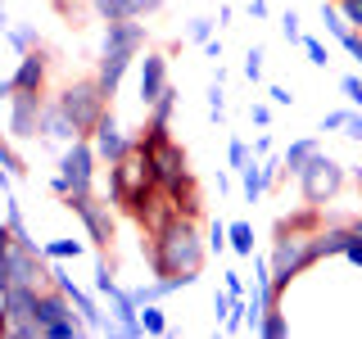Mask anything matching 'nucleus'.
I'll return each instance as SVG.
<instances>
[{"mask_svg":"<svg viewBox=\"0 0 362 339\" xmlns=\"http://www.w3.org/2000/svg\"><path fill=\"white\" fill-rule=\"evenodd\" d=\"M258 339H290V316H286L281 303H272L267 316L258 321Z\"/></svg>","mask_w":362,"mask_h":339,"instance_id":"nucleus-21","label":"nucleus"},{"mask_svg":"<svg viewBox=\"0 0 362 339\" xmlns=\"http://www.w3.org/2000/svg\"><path fill=\"white\" fill-rule=\"evenodd\" d=\"M90 145H95L100 163H118L122 154H132L136 145H141V136H132L127 127L118 122V113H113V105L105 109V118L95 122V131H90Z\"/></svg>","mask_w":362,"mask_h":339,"instance_id":"nucleus-10","label":"nucleus"},{"mask_svg":"<svg viewBox=\"0 0 362 339\" xmlns=\"http://www.w3.org/2000/svg\"><path fill=\"white\" fill-rule=\"evenodd\" d=\"M213 37H218V18H209V14L186 18V41L190 45H204V41H213Z\"/></svg>","mask_w":362,"mask_h":339,"instance_id":"nucleus-24","label":"nucleus"},{"mask_svg":"<svg viewBox=\"0 0 362 339\" xmlns=\"http://www.w3.org/2000/svg\"><path fill=\"white\" fill-rule=\"evenodd\" d=\"M349 181H354V186L362 190V163H358V167H349Z\"/></svg>","mask_w":362,"mask_h":339,"instance_id":"nucleus-51","label":"nucleus"},{"mask_svg":"<svg viewBox=\"0 0 362 339\" xmlns=\"http://www.w3.org/2000/svg\"><path fill=\"white\" fill-rule=\"evenodd\" d=\"M339 90H344L349 109H362V77L358 73H344V77H339Z\"/></svg>","mask_w":362,"mask_h":339,"instance_id":"nucleus-36","label":"nucleus"},{"mask_svg":"<svg viewBox=\"0 0 362 339\" xmlns=\"http://www.w3.org/2000/svg\"><path fill=\"white\" fill-rule=\"evenodd\" d=\"M281 37H286L290 45H299V41H303V18L294 14V9H286V14H281Z\"/></svg>","mask_w":362,"mask_h":339,"instance_id":"nucleus-34","label":"nucleus"},{"mask_svg":"<svg viewBox=\"0 0 362 339\" xmlns=\"http://www.w3.org/2000/svg\"><path fill=\"white\" fill-rule=\"evenodd\" d=\"M263 59H267V54H263V45H249V54H245V64H240V73H245V82H263Z\"/></svg>","mask_w":362,"mask_h":339,"instance_id":"nucleus-29","label":"nucleus"},{"mask_svg":"<svg viewBox=\"0 0 362 339\" xmlns=\"http://www.w3.org/2000/svg\"><path fill=\"white\" fill-rule=\"evenodd\" d=\"M249 158H258L254 150H249V141H245V136H231V141H226V163H231L235 172H240Z\"/></svg>","mask_w":362,"mask_h":339,"instance_id":"nucleus-27","label":"nucleus"},{"mask_svg":"<svg viewBox=\"0 0 362 339\" xmlns=\"http://www.w3.org/2000/svg\"><path fill=\"white\" fill-rule=\"evenodd\" d=\"M0 335H9V321H5V312H0Z\"/></svg>","mask_w":362,"mask_h":339,"instance_id":"nucleus-53","label":"nucleus"},{"mask_svg":"<svg viewBox=\"0 0 362 339\" xmlns=\"http://www.w3.org/2000/svg\"><path fill=\"white\" fill-rule=\"evenodd\" d=\"M37 299H41V290L9 285V290H0V312H5V321H9V326H18V321H37Z\"/></svg>","mask_w":362,"mask_h":339,"instance_id":"nucleus-14","label":"nucleus"},{"mask_svg":"<svg viewBox=\"0 0 362 339\" xmlns=\"http://www.w3.org/2000/svg\"><path fill=\"white\" fill-rule=\"evenodd\" d=\"M209 118L218 122H226V86H222V77H213V86H209Z\"/></svg>","mask_w":362,"mask_h":339,"instance_id":"nucleus-26","label":"nucleus"},{"mask_svg":"<svg viewBox=\"0 0 362 339\" xmlns=\"http://www.w3.org/2000/svg\"><path fill=\"white\" fill-rule=\"evenodd\" d=\"M50 68H54V59L45 54V45H41V50L18 54V68L9 77H14L18 90H50Z\"/></svg>","mask_w":362,"mask_h":339,"instance_id":"nucleus-12","label":"nucleus"},{"mask_svg":"<svg viewBox=\"0 0 362 339\" xmlns=\"http://www.w3.org/2000/svg\"><path fill=\"white\" fill-rule=\"evenodd\" d=\"M267 100H272L276 109H290V105H294V95H290L286 86H267Z\"/></svg>","mask_w":362,"mask_h":339,"instance_id":"nucleus-42","label":"nucleus"},{"mask_svg":"<svg viewBox=\"0 0 362 339\" xmlns=\"http://www.w3.org/2000/svg\"><path fill=\"white\" fill-rule=\"evenodd\" d=\"M317 150H322V141H317V136H299V141H290L286 154H281V163H286V177H299V167L308 163Z\"/></svg>","mask_w":362,"mask_h":339,"instance_id":"nucleus-15","label":"nucleus"},{"mask_svg":"<svg viewBox=\"0 0 362 339\" xmlns=\"http://www.w3.org/2000/svg\"><path fill=\"white\" fill-rule=\"evenodd\" d=\"M5 226L14 231V240L18 244H32V249H41L37 240H32V231H28V218H23V208H18V199H14V190L5 195Z\"/></svg>","mask_w":362,"mask_h":339,"instance_id":"nucleus-19","label":"nucleus"},{"mask_svg":"<svg viewBox=\"0 0 362 339\" xmlns=\"http://www.w3.org/2000/svg\"><path fill=\"white\" fill-rule=\"evenodd\" d=\"M132 294H136V303H163L168 294H177V285H173V280H163V276H150V280H141Z\"/></svg>","mask_w":362,"mask_h":339,"instance_id":"nucleus-22","label":"nucleus"},{"mask_svg":"<svg viewBox=\"0 0 362 339\" xmlns=\"http://www.w3.org/2000/svg\"><path fill=\"white\" fill-rule=\"evenodd\" d=\"M158 195H163V186H158L154 163L141 145H136L132 154H122L118 163H109V199H113V208L127 213L132 222H141Z\"/></svg>","mask_w":362,"mask_h":339,"instance_id":"nucleus-3","label":"nucleus"},{"mask_svg":"<svg viewBox=\"0 0 362 339\" xmlns=\"http://www.w3.org/2000/svg\"><path fill=\"white\" fill-rule=\"evenodd\" d=\"M299 45H303V54H308V64H313V68H331V50H326V45L317 41V37H308V32H303V41H299Z\"/></svg>","mask_w":362,"mask_h":339,"instance_id":"nucleus-32","label":"nucleus"},{"mask_svg":"<svg viewBox=\"0 0 362 339\" xmlns=\"http://www.w3.org/2000/svg\"><path fill=\"white\" fill-rule=\"evenodd\" d=\"M322 222H326V208L299 203L294 213L276 218V226H272V249H267V258H272V294H276V303L286 299V290L303 276V271L322 263V249H317Z\"/></svg>","mask_w":362,"mask_h":339,"instance_id":"nucleus-1","label":"nucleus"},{"mask_svg":"<svg viewBox=\"0 0 362 339\" xmlns=\"http://www.w3.org/2000/svg\"><path fill=\"white\" fill-rule=\"evenodd\" d=\"M335 41H339V50H344L349 59H358V64H362V32H358V28H344Z\"/></svg>","mask_w":362,"mask_h":339,"instance_id":"nucleus-33","label":"nucleus"},{"mask_svg":"<svg viewBox=\"0 0 362 339\" xmlns=\"http://www.w3.org/2000/svg\"><path fill=\"white\" fill-rule=\"evenodd\" d=\"M344 136L362 145V109H349V118H344Z\"/></svg>","mask_w":362,"mask_h":339,"instance_id":"nucleus-40","label":"nucleus"},{"mask_svg":"<svg viewBox=\"0 0 362 339\" xmlns=\"http://www.w3.org/2000/svg\"><path fill=\"white\" fill-rule=\"evenodd\" d=\"M0 37L9 41V50L14 54H28V50H41V32H37V23H14V28H5Z\"/></svg>","mask_w":362,"mask_h":339,"instance_id":"nucleus-18","label":"nucleus"},{"mask_svg":"<svg viewBox=\"0 0 362 339\" xmlns=\"http://www.w3.org/2000/svg\"><path fill=\"white\" fill-rule=\"evenodd\" d=\"M349 231H354L358 240H362V213H358V218H349Z\"/></svg>","mask_w":362,"mask_h":339,"instance_id":"nucleus-52","label":"nucleus"},{"mask_svg":"<svg viewBox=\"0 0 362 339\" xmlns=\"http://www.w3.org/2000/svg\"><path fill=\"white\" fill-rule=\"evenodd\" d=\"M272 100H254V105H249V122H254V127H272Z\"/></svg>","mask_w":362,"mask_h":339,"instance_id":"nucleus-38","label":"nucleus"},{"mask_svg":"<svg viewBox=\"0 0 362 339\" xmlns=\"http://www.w3.org/2000/svg\"><path fill=\"white\" fill-rule=\"evenodd\" d=\"M145 263H150V276H163L177 290H190L209 263V240L199 231V218L173 213L163 226H154L145 240Z\"/></svg>","mask_w":362,"mask_h":339,"instance_id":"nucleus-2","label":"nucleus"},{"mask_svg":"<svg viewBox=\"0 0 362 339\" xmlns=\"http://www.w3.org/2000/svg\"><path fill=\"white\" fill-rule=\"evenodd\" d=\"M199 50H204V54H209V59H222V41H218V37H213V41H204V45H199Z\"/></svg>","mask_w":362,"mask_h":339,"instance_id":"nucleus-49","label":"nucleus"},{"mask_svg":"<svg viewBox=\"0 0 362 339\" xmlns=\"http://www.w3.org/2000/svg\"><path fill=\"white\" fill-rule=\"evenodd\" d=\"M86 249L90 240H50V244H41V254L50 263H77V258H86Z\"/></svg>","mask_w":362,"mask_h":339,"instance_id":"nucleus-20","label":"nucleus"},{"mask_svg":"<svg viewBox=\"0 0 362 339\" xmlns=\"http://www.w3.org/2000/svg\"><path fill=\"white\" fill-rule=\"evenodd\" d=\"M77 335H86V321H82V316H68V321L45 326V339H77Z\"/></svg>","mask_w":362,"mask_h":339,"instance_id":"nucleus-28","label":"nucleus"},{"mask_svg":"<svg viewBox=\"0 0 362 339\" xmlns=\"http://www.w3.org/2000/svg\"><path fill=\"white\" fill-rule=\"evenodd\" d=\"M177 105H181V90H177V86H168L163 95H158L154 105L145 109V122H150V127H173V113H177Z\"/></svg>","mask_w":362,"mask_h":339,"instance_id":"nucleus-17","label":"nucleus"},{"mask_svg":"<svg viewBox=\"0 0 362 339\" xmlns=\"http://www.w3.org/2000/svg\"><path fill=\"white\" fill-rule=\"evenodd\" d=\"M249 150H254L258 158H263V154H272V136H267V127H263V131L254 136V145H249Z\"/></svg>","mask_w":362,"mask_h":339,"instance_id":"nucleus-44","label":"nucleus"},{"mask_svg":"<svg viewBox=\"0 0 362 339\" xmlns=\"http://www.w3.org/2000/svg\"><path fill=\"white\" fill-rule=\"evenodd\" d=\"M344 118H349V109H331V113H322L317 131H344Z\"/></svg>","mask_w":362,"mask_h":339,"instance_id":"nucleus-39","label":"nucleus"},{"mask_svg":"<svg viewBox=\"0 0 362 339\" xmlns=\"http://www.w3.org/2000/svg\"><path fill=\"white\" fill-rule=\"evenodd\" d=\"M226 240H231V254L254 258V226L249 222H226Z\"/></svg>","mask_w":362,"mask_h":339,"instance_id":"nucleus-23","label":"nucleus"},{"mask_svg":"<svg viewBox=\"0 0 362 339\" xmlns=\"http://www.w3.org/2000/svg\"><path fill=\"white\" fill-rule=\"evenodd\" d=\"M141 326H145V335H150V339L168 335V312L158 308V303H141Z\"/></svg>","mask_w":362,"mask_h":339,"instance_id":"nucleus-25","label":"nucleus"},{"mask_svg":"<svg viewBox=\"0 0 362 339\" xmlns=\"http://www.w3.org/2000/svg\"><path fill=\"white\" fill-rule=\"evenodd\" d=\"M54 9H59V14H68V18H73L77 9H90V0H54Z\"/></svg>","mask_w":362,"mask_h":339,"instance_id":"nucleus-43","label":"nucleus"},{"mask_svg":"<svg viewBox=\"0 0 362 339\" xmlns=\"http://www.w3.org/2000/svg\"><path fill=\"white\" fill-rule=\"evenodd\" d=\"M163 5H168V0H141V18H154Z\"/></svg>","mask_w":362,"mask_h":339,"instance_id":"nucleus-48","label":"nucleus"},{"mask_svg":"<svg viewBox=\"0 0 362 339\" xmlns=\"http://www.w3.org/2000/svg\"><path fill=\"white\" fill-rule=\"evenodd\" d=\"M294 186H299V199H303V203H313V208H326V203H335L339 195H344L349 167L339 163V158H331L326 150H317L308 163L299 167Z\"/></svg>","mask_w":362,"mask_h":339,"instance_id":"nucleus-7","label":"nucleus"},{"mask_svg":"<svg viewBox=\"0 0 362 339\" xmlns=\"http://www.w3.org/2000/svg\"><path fill=\"white\" fill-rule=\"evenodd\" d=\"M226 312H231V294H226V290H213V316H218V326L226 321Z\"/></svg>","mask_w":362,"mask_h":339,"instance_id":"nucleus-41","label":"nucleus"},{"mask_svg":"<svg viewBox=\"0 0 362 339\" xmlns=\"http://www.w3.org/2000/svg\"><path fill=\"white\" fill-rule=\"evenodd\" d=\"M9 249H14V231L0 222V290H9Z\"/></svg>","mask_w":362,"mask_h":339,"instance_id":"nucleus-31","label":"nucleus"},{"mask_svg":"<svg viewBox=\"0 0 362 339\" xmlns=\"http://www.w3.org/2000/svg\"><path fill=\"white\" fill-rule=\"evenodd\" d=\"M77 141V127H73V118L59 109V100H45V113H41V145H73Z\"/></svg>","mask_w":362,"mask_h":339,"instance_id":"nucleus-13","label":"nucleus"},{"mask_svg":"<svg viewBox=\"0 0 362 339\" xmlns=\"http://www.w3.org/2000/svg\"><path fill=\"white\" fill-rule=\"evenodd\" d=\"M14 77H0V105H9V100H14Z\"/></svg>","mask_w":362,"mask_h":339,"instance_id":"nucleus-47","label":"nucleus"},{"mask_svg":"<svg viewBox=\"0 0 362 339\" xmlns=\"http://www.w3.org/2000/svg\"><path fill=\"white\" fill-rule=\"evenodd\" d=\"M168 86H173V73H168V54H163V50H145L141 73H136V100H141V109H150Z\"/></svg>","mask_w":362,"mask_h":339,"instance_id":"nucleus-11","label":"nucleus"},{"mask_svg":"<svg viewBox=\"0 0 362 339\" xmlns=\"http://www.w3.org/2000/svg\"><path fill=\"white\" fill-rule=\"evenodd\" d=\"M245 9H249V18H267V14H272L267 0H245Z\"/></svg>","mask_w":362,"mask_h":339,"instance_id":"nucleus-46","label":"nucleus"},{"mask_svg":"<svg viewBox=\"0 0 362 339\" xmlns=\"http://www.w3.org/2000/svg\"><path fill=\"white\" fill-rule=\"evenodd\" d=\"M145 41H150L145 18H109V23H105V37H100V59H95V77H100V86H105L109 95H118L127 68L145 54Z\"/></svg>","mask_w":362,"mask_h":339,"instance_id":"nucleus-4","label":"nucleus"},{"mask_svg":"<svg viewBox=\"0 0 362 339\" xmlns=\"http://www.w3.org/2000/svg\"><path fill=\"white\" fill-rule=\"evenodd\" d=\"M50 90H14V100L5 105V136L14 145L23 141H41V113Z\"/></svg>","mask_w":362,"mask_h":339,"instance_id":"nucleus-9","label":"nucleus"},{"mask_svg":"<svg viewBox=\"0 0 362 339\" xmlns=\"http://www.w3.org/2000/svg\"><path fill=\"white\" fill-rule=\"evenodd\" d=\"M240 195H245V203H258L267 195V181H263V158H249V163L240 167Z\"/></svg>","mask_w":362,"mask_h":339,"instance_id":"nucleus-16","label":"nucleus"},{"mask_svg":"<svg viewBox=\"0 0 362 339\" xmlns=\"http://www.w3.org/2000/svg\"><path fill=\"white\" fill-rule=\"evenodd\" d=\"M222 290L231 299H249V285H245V271H222Z\"/></svg>","mask_w":362,"mask_h":339,"instance_id":"nucleus-37","label":"nucleus"},{"mask_svg":"<svg viewBox=\"0 0 362 339\" xmlns=\"http://www.w3.org/2000/svg\"><path fill=\"white\" fill-rule=\"evenodd\" d=\"M204 240H209V254H222V249H231V240H226V222H209V231H204Z\"/></svg>","mask_w":362,"mask_h":339,"instance_id":"nucleus-35","label":"nucleus"},{"mask_svg":"<svg viewBox=\"0 0 362 339\" xmlns=\"http://www.w3.org/2000/svg\"><path fill=\"white\" fill-rule=\"evenodd\" d=\"M64 208L73 213L77 222H82V231H86V240H90V249H95V254H109L113 249V240H118V218H113V199L105 195L100 199L95 190H90V195H73V199H64Z\"/></svg>","mask_w":362,"mask_h":339,"instance_id":"nucleus-8","label":"nucleus"},{"mask_svg":"<svg viewBox=\"0 0 362 339\" xmlns=\"http://www.w3.org/2000/svg\"><path fill=\"white\" fill-rule=\"evenodd\" d=\"M5 28H14V23H9V9H5V0H0V32Z\"/></svg>","mask_w":362,"mask_h":339,"instance_id":"nucleus-50","label":"nucleus"},{"mask_svg":"<svg viewBox=\"0 0 362 339\" xmlns=\"http://www.w3.org/2000/svg\"><path fill=\"white\" fill-rule=\"evenodd\" d=\"M344 263L362 267V240H358V235H354V240H349V249H344Z\"/></svg>","mask_w":362,"mask_h":339,"instance_id":"nucleus-45","label":"nucleus"},{"mask_svg":"<svg viewBox=\"0 0 362 339\" xmlns=\"http://www.w3.org/2000/svg\"><path fill=\"white\" fill-rule=\"evenodd\" d=\"M0 163H5L14 177H28V163H23V154L14 150V141H9V136H0Z\"/></svg>","mask_w":362,"mask_h":339,"instance_id":"nucleus-30","label":"nucleus"},{"mask_svg":"<svg viewBox=\"0 0 362 339\" xmlns=\"http://www.w3.org/2000/svg\"><path fill=\"white\" fill-rule=\"evenodd\" d=\"M95 167H100V154H95V145H90V136H77V141L64 145L59 158H54L50 195H54V199L90 195V190H95Z\"/></svg>","mask_w":362,"mask_h":339,"instance_id":"nucleus-5","label":"nucleus"},{"mask_svg":"<svg viewBox=\"0 0 362 339\" xmlns=\"http://www.w3.org/2000/svg\"><path fill=\"white\" fill-rule=\"evenodd\" d=\"M54 100H59V109L68 113V118H73L77 136H90V131H95V122L105 118V109L113 105V95H109L105 86H100V77H95V73L64 82L59 90H54Z\"/></svg>","mask_w":362,"mask_h":339,"instance_id":"nucleus-6","label":"nucleus"}]
</instances>
